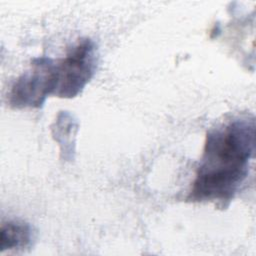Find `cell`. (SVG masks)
<instances>
[{
  "instance_id": "obj_1",
  "label": "cell",
  "mask_w": 256,
  "mask_h": 256,
  "mask_svg": "<svg viewBox=\"0 0 256 256\" xmlns=\"http://www.w3.org/2000/svg\"><path fill=\"white\" fill-rule=\"evenodd\" d=\"M254 153V116L236 117L209 130L187 200L228 205L245 182Z\"/></svg>"
},
{
  "instance_id": "obj_2",
  "label": "cell",
  "mask_w": 256,
  "mask_h": 256,
  "mask_svg": "<svg viewBox=\"0 0 256 256\" xmlns=\"http://www.w3.org/2000/svg\"><path fill=\"white\" fill-rule=\"evenodd\" d=\"M98 61L95 43L81 39L66 56L56 60L57 88L55 96L73 98L77 96L93 77Z\"/></svg>"
},
{
  "instance_id": "obj_3",
  "label": "cell",
  "mask_w": 256,
  "mask_h": 256,
  "mask_svg": "<svg viewBox=\"0 0 256 256\" xmlns=\"http://www.w3.org/2000/svg\"><path fill=\"white\" fill-rule=\"evenodd\" d=\"M55 60L38 57L31 61L30 69L13 83L9 93V104L13 108H40L46 98L55 95L57 78Z\"/></svg>"
},
{
  "instance_id": "obj_4",
  "label": "cell",
  "mask_w": 256,
  "mask_h": 256,
  "mask_svg": "<svg viewBox=\"0 0 256 256\" xmlns=\"http://www.w3.org/2000/svg\"><path fill=\"white\" fill-rule=\"evenodd\" d=\"M0 251L25 248L32 240V228L23 221H8L1 226Z\"/></svg>"
}]
</instances>
